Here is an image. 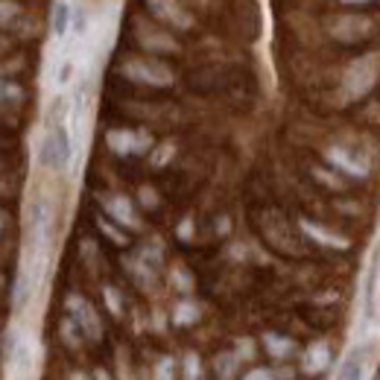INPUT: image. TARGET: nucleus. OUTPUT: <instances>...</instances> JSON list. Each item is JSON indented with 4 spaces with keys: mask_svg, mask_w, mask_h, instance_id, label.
Returning a JSON list of instances; mask_svg holds the SVG:
<instances>
[{
    "mask_svg": "<svg viewBox=\"0 0 380 380\" xmlns=\"http://www.w3.org/2000/svg\"><path fill=\"white\" fill-rule=\"evenodd\" d=\"M41 161L50 170H64L71 164V135L64 126H56L53 132L45 138V147H41Z\"/></svg>",
    "mask_w": 380,
    "mask_h": 380,
    "instance_id": "nucleus-1",
    "label": "nucleus"
},
{
    "mask_svg": "<svg viewBox=\"0 0 380 380\" xmlns=\"http://www.w3.org/2000/svg\"><path fill=\"white\" fill-rule=\"evenodd\" d=\"M68 307L76 313V322L85 328V333H88L91 340H97V336H100V322H97V313L82 299H68Z\"/></svg>",
    "mask_w": 380,
    "mask_h": 380,
    "instance_id": "nucleus-2",
    "label": "nucleus"
},
{
    "mask_svg": "<svg viewBox=\"0 0 380 380\" xmlns=\"http://www.w3.org/2000/svg\"><path fill=\"white\" fill-rule=\"evenodd\" d=\"M363 377V351H351L340 366L336 380H360Z\"/></svg>",
    "mask_w": 380,
    "mask_h": 380,
    "instance_id": "nucleus-3",
    "label": "nucleus"
},
{
    "mask_svg": "<svg viewBox=\"0 0 380 380\" xmlns=\"http://www.w3.org/2000/svg\"><path fill=\"white\" fill-rule=\"evenodd\" d=\"M377 275H380V252H375V260H372V266H368V284H366V307H368V316H372V313H375Z\"/></svg>",
    "mask_w": 380,
    "mask_h": 380,
    "instance_id": "nucleus-4",
    "label": "nucleus"
},
{
    "mask_svg": "<svg viewBox=\"0 0 380 380\" xmlns=\"http://www.w3.org/2000/svg\"><path fill=\"white\" fill-rule=\"evenodd\" d=\"M68 27H71V6L64 3V0H59L56 9H53V32L62 38L64 32H68Z\"/></svg>",
    "mask_w": 380,
    "mask_h": 380,
    "instance_id": "nucleus-5",
    "label": "nucleus"
},
{
    "mask_svg": "<svg viewBox=\"0 0 380 380\" xmlns=\"http://www.w3.org/2000/svg\"><path fill=\"white\" fill-rule=\"evenodd\" d=\"M328 360H331L328 349H325V345H313V349L307 351V357H304V366H307L310 372H316V368H325V366H328Z\"/></svg>",
    "mask_w": 380,
    "mask_h": 380,
    "instance_id": "nucleus-6",
    "label": "nucleus"
},
{
    "mask_svg": "<svg viewBox=\"0 0 380 380\" xmlns=\"http://www.w3.org/2000/svg\"><path fill=\"white\" fill-rule=\"evenodd\" d=\"M266 349L273 351L275 357H284V354L292 351V342L284 340V336H273V333H269V336H266Z\"/></svg>",
    "mask_w": 380,
    "mask_h": 380,
    "instance_id": "nucleus-7",
    "label": "nucleus"
},
{
    "mask_svg": "<svg viewBox=\"0 0 380 380\" xmlns=\"http://www.w3.org/2000/svg\"><path fill=\"white\" fill-rule=\"evenodd\" d=\"M237 360V357L234 354H228V357H220V360H216V375H220V377H231V372H234V363Z\"/></svg>",
    "mask_w": 380,
    "mask_h": 380,
    "instance_id": "nucleus-8",
    "label": "nucleus"
},
{
    "mask_svg": "<svg viewBox=\"0 0 380 380\" xmlns=\"http://www.w3.org/2000/svg\"><path fill=\"white\" fill-rule=\"evenodd\" d=\"M155 380H173V360H170V357H164V360L158 363V368H155Z\"/></svg>",
    "mask_w": 380,
    "mask_h": 380,
    "instance_id": "nucleus-9",
    "label": "nucleus"
},
{
    "mask_svg": "<svg viewBox=\"0 0 380 380\" xmlns=\"http://www.w3.org/2000/svg\"><path fill=\"white\" fill-rule=\"evenodd\" d=\"M184 372H188V380H197L199 377V360L193 354H188V360H184Z\"/></svg>",
    "mask_w": 380,
    "mask_h": 380,
    "instance_id": "nucleus-10",
    "label": "nucleus"
},
{
    "mask_svg": "<svg viewBox=\"0 0 380 380\" xmlns=\"http://www.w3.org/2000/svg\"><path fill=\"white\" fill-rule=\"evenodd\" d=\"M278 377H284V375H273V372H264V368H257V372L246 375V380H278Z\"/></svg>",
    "mask_w": 380,
    "mask_h": 380,
    "instance_id": "nucleus-11",
    "label": "nucleus"
},
{
    "mask_svg": "<svg viewBox=\"0 0 380 380\" xmlns=\"http://www.w3.org/2000/svg\"><path fill=\"white\" fill-rule=\"evenodd\" d=\"M193 316H197V310L188 307V304H181V307L176 310V319H179V322H190Z\"/></svg>",
    "mask_w": 380,
    "mask_h": 380,
    "instance_id": "nucleus-12",
    "label": "nucleus"
},
{
    "mask_svg": "<svg viewBox=\"0 0 380 380\" xmlns=\"http://www.w3.org/2000/svg\"><path fill=\"white\" fill-rule=\"evenodd\" d=\"M21 91L15 88V85H9V82H0V100H9V97H18Z\"/></svg>",
    "mask_w": 380,
    "mask_h": 380,
    "instance_id": "nucleus-13",
    "label": "nucleus"
},
{
    "mask_svg": "<svg viewBox=\"0 0 380 380\" xmlns=\"http://www.w3.org/2000/svg\"><path fill=\"white\" fill-rule=\"evenodd\" d=\"M105 299H108V304H112V310H114V313L121 310V304H117V296H114V290H105Z\"/></svg>",
    "mask_w": 380,
    "mask_h": 380,
    "instance_id": "nucleus-14",
    "label": "nucleus"
},
{
    "mask_svg": "<svg viewBox=\"0 0 380 380\" xmlns=\"http://www.w3.org/2000/svg\"><path fill=\"white\" fill-rule=\"evenodd\" d=\"M97 380H108V375L105 372H97Z\"/></svg>",
    "mask_w": 380,
    "mask_h": 380,
    "instance_id": "nucleus-15",
    "label": "nucleus"
},
{
    "mask_svg": "<svg viewBox=\"0 0 380 380\" xmlns=\"http://www.w3.org/2000/svg\"><path fill=\"white\" fill-rule=\"evenodd\" d=\"M73 380H88V377H82V375H73Z\"/></svg>",
    "mask_w": 380,
    "mask_h": 380,
    "instance_id": "nucleus-16",
    "label": "nucleus"
},
{
    "mask_svg": "<svg viewBox=\"0 0 380 380\" xmlns=\"http://www.w3.org/2000/svg\"><path fill=\"white\" fill-rule=\"evenodd\" d=\"M0 225H3V214H0Z\"/></svg>",
    "mask_w": 380,
    "mask_h": 380,
    "instance_id": "nucleus-17",
    "label": "nucleus"
}]
</instances>
